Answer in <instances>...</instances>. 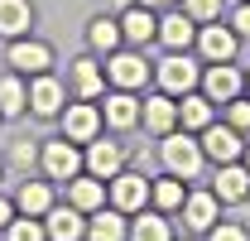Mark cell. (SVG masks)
I'll use <instances>...</instances> for the list:
<instances>
[{"label": "cell", "instance_id": "1", "mask_svg": "<svg viewBox=\"0 0 250 241\" xmlns=\"http://www.w3.org/2000/svg\"><path fill=\"white\" fill-rule=\"evenodd\" d=\"M159 159H164V169H168L173 179H183V183H192L197 174H202V164H207L202 140H197L192 130H168L164 145H159Z\"/></svg>", "mask_w": 250, "mask_h": 241}, {"label": "cell", "instance_id": "2", "mask_svg": "<svg viewBox=\"0 0 250 241\" xmlns=\"http://www.w3.org/2000/svg\"><path fill=\"white\" fill-rule=\"evenodd\" d=\"M154 82L168 96H188L202 87V63L192 53H164V63H154Z\"/></svg>", "mask_w": 250, "mask_h": 241}, {"label": "cell", "instance_id": "3", "mask_svg": "<svg viewBox=\"0 0 250 241\" xmlns=\"http://www.w3.org/2000/svg\"><path fill=\"white\" fill-rule=\"evenodd\" d=\"M39 164H43V174L53 183H67V179H77L82 169H87V159H82V150L62 135V140H43L39 145Z\"/></svg>", "mask_w": 250, "mask_h": 241}, {"label": "cell", "instance_id": "4", "mask_svg": "<svg viewBox=\"0 0 250 241\" xmlns=\"http://www.w3.org/2000/svg\"><path fill=\"white\" fill-rule=\"evenodd\" d=\"M154 77V68L145 63V53H135V48H116V53H106V82L111 87H125V92H140L145 82Z\"/></svg>", "mask_w": 250, "mask_h": 241}, {"label": "cell", "instance_id": "5", "mask_svg": "<svg viewBox=\"0 0 250 241\" xmlns=\"http://www.w3.org/2000/svg\"><path fill=\"white\" fill-rule=\"evenodd\" d=\"M197 92H202L207 101L226 106L231 96H241V92H246V72H241L236 63H207V68H202V87H197Z\"/></svg>", "mask_w": 250, "mask_h": 241}, {"label": "cell", "instance_id": "6", "mask_svg": "<svg viewBox=\"0 0 250 241\" xmlns=\"http://www.w3.org/2000/svg\"><path fill=\"white\" fill-rule=\"evenodd\" d=\"M149 188H154V179H145V174H130V169H121L116 179L106 183V198H111V208H121L125 217L140 208H149Z\"/></svg>", "mask_w": 250, "mask_h": 241}, {"label": "cell", "instance_id": "7", "mask_svg": "<svg viewBox=\"0 0 250 241\" xmlns=\"http://www.w3.org/2000/svg\"><path fill=\"white\" fill-rule=\"evenodd\" d=\"M197 53H202L207 63H236V53H241V34L231 29V24H221V20L197 24Z\"/></svg>", "mask_w": 250, "mask_h": 241}, {"label": "cell", "instance_id": "8", "mask_svg": "<svg viewBox=\"0 0 250 241\" xmlns=\"http://www.w3.org/2000/svg\"><path fill=\"white\" fill-rule=\"evenodd\" d=\"M197 140H202V154H207L212 164H236V159L246 154L241 130H236V125H226V120H212V125L197 135Z\"/></svg>", "mask_w": 250, "mask_h": 241}, {"label": "cell", "instance_id": "9", "mask_svg": "<svg viewBox=\"0 0 250 241\" xmlns=\"http://www.w3.org/2000/svg\"><path fill=\"white\" fill-rule=\"evenodd\" d=\"M101 106L92 101H77V106H62V135L72 140V145H92L96 135H101Z\"/></svg>", "mask_w": 250, "mask_h": 241}, {"label": "cell", "instance_id": "10", "mask_svg": "<svg viewBox=\"0 0 250 241\" xmlns=\"http://www.w3.org/2000/svg\"><path fill=\"white\" fill-rule=\"evenodd\" d=\"M159 44H164L168 53H188V48L197 44V20L188 15L183 5H178V10H164V20H159Z\"/></svg>", "mask_w": 250, "mask_h": 241}, {"label": "cell", "instance_id": "11", "mask_svg": "<svg viewBox=\"0 0 250 241\" xmlns=\"http://www.w3.org/2000/svg\"><path fill=\"white\" fill-rule=\"evenodd\" d=\"M183 227L188 232H212V227H217L221 222V198L217 193H212V188H197V193H188L183 198Z\"/></svg>", "mask_w": 250, "mask_h": 241}, {"label": "cell", "instance_id": "12", "mask_svg": "<svg viewBox=\"0 0 250 241\" xmlns=\"http://www.w3.org/2000/svg\"><path fill=\"white\" fill-rule=\"evenodd\" d=\"M140 125L149 130V135H168V130H178V96H168V92H154V96H145V106H140Z\"/></svg>", "mask_w": 250, "mask_h": 241}, {"label": "cell", "instance_id": "13", "mask_svg": "<svg viewBox=\"0 0 250 241\" xmlns=\"http://www.w3.org/2000/svg\"><path fill=\"white\" fill-rule=\"evenodd\" d=\"M82 159H87V174H96L101 183H111V179L125 169V145H116V140H101V135H96L92 145L82 150Z\"/></svg>", "mask_w": 250, "mask_h": 241}, {"label": "cell", "instance_id": "14", "mask_svg": "<svg viewBox=\"0 0 250 241\" xmlns=\"http://www.w3.org/2000/svg\"><path fill=\"white\" fill-rule=\"evenodd\" d=\"M212 193L221 198V208H236L250 198V169L236 159V164H217V179H212Z\"/></svg>", "mask_w": 250, "mask_h": 241}, {"label": "cell", "instance_id": "15", "mask_svg": "<svg viewBox=\"0 0 250 241\" xmlns=\"http://www.w3.org/2000/svg\"><path fill=\"white\" fill-rule=\"evenodd\" d=\"M121 34H125V44L130 48H145V44H154L159 39V20H154V10L149 5H130V10H121Z\"/></svg>", "mask_w": 250, "mask_h": 241}, {"label": "cell", "instance_id": "16", "mask_svg": "<svg viewBox=\"0 0 250 241\" xmlns=\"http://www.w3.org/2000/svg\"><path fill=\"white\" fill-rule=\"evenodd\" d=\"M10 68H15V72L39 77V72H48V68H53V48H48V44H39V39H24V34H20V39L10 44Z\"/></svg>", "mask_w": 250, "mask_h": 241}, {"label": "cell", "instance_id": "17", "mask_svg": "<svg viewBox=\"0 0 250 241\" xmlns=\"http://www.w3.org/2000/svg\"><path fill=\"white\" fill-rule=\"evenodd\" d=\"M140 96L135 92H125V87H116V92H106V106H101V120L111 125V130H135L140 125Z\"/></svg>", "mask_w": 250, "mask_h": 241}, {"label": "cell", "instance_id": "18", "mask_svg": "<svg viewBox=\"0 0 250 241\" xmlns=\"http://www.w3.org/2000/svg\"><path fill=\"white\" fill-rule=\"evenodd\" d=\"M43 227H48V241H82L87 237V212L72 208V203L67 208L53 203V208L43 212Z\"/></svg>", "mask_w": 250, "mask_h": 241}, {"label": "cell", "instance_id": "19", "mask_svg": "<svg viewBox=\"0 0 250 241\" xmlns=\"http://www.w3.org/2000/svg\"><path fill=\"white\" fill-rule=\"evenodd\" d=\"M29 111L34 116H62V82L53 77V72H39L29 82Z\"/></svg>", "mask_w": 250, "mask_h": 241}, {"label": "cell", "instance_id": "20", "mask_svg": "<svg viewBox=\"0 0 250 241\" xmlns=\"http://www.w3.org/2000/svg\"><path fill=\"white\" fill-rule=\"evenodd\" d=\"M87 241H130V222L121 208H96L87 212Z\"/></svg>", "mask_w": 250, "mask_h": 241}, {"label": "cell", "instance_id": "21", "mask_svg": "<svg viewBox=\"0 0 250 241\" xmlns=\"http://www.w3.org/2000/svg\"><path fill=\"white\" fill-rule=\"evenodd\" d=\"M212 120H217V101H207L202 92H188V96H178V125H183V130L202 135Z\"/></svg>", "mask_w": 250, "mask_h": 241}, {"label": "cell", "instance_id": "22", "mask_svg": "<svg viewBox=\"0 0 250 241\" xmlns=\"http://www.w3.org/2000/svg\"><path fill=\"white\" fill-rule=\"evenodd\" d=\"M67 203L72 208H82V212H96V208H106V183L96 179V174H77V179H67Z\"/></svg>", "mask_w": 250, "mask_h": 241}, {"label": "cell", "instance_id": "23", "mask_svg": "<svg viewBox=\"0 0 250 241\" xmlns=\"http://www.w3.org/2000/svg\"><path fill=\"white\" fill-rule=\"evenodd\" d=\"M130 241H173V222L159 208H140L130 222Z\"/></svg>", "mask_w": 250, "mask_h": 241}, {"label": "cell", "instance_id": "24", "mask_svg": "<svg viewBox=\"0 0 250 241\" xmlns=\"http://www.w3.org/2000/svg\"><path fill=\"white\" fill-rule=\"evenodd\" d=\"M87 44H92V53H116V48L125 44L121 15H96L92 24H87Z\"/></svg>", "mask_w": 250, "mask_h": 241}, {"label": "cell", "instance_id": "25", "mask_svg": "<svg viewBox=\"0 0 250 241\" xmlns=\"http://www.w3.org/2000/svg\"><path fill=\"white\" fill-rule=\"evenodd\" d=\"M72 87H77L82 101H96V96L106 92V68H101L96 58H77L72 63Z\"/></svg>", "mask_w": 250, "mask_h": 241}, {"label": "cell", "instance_id": "26", "mask_svg": "<svg viewBox=\"0 0 250 241\" xmlns=\"http://www.w3.org/2000/svg\"><path fill=\"white\" fill-rule=\"evenodd\" d=\"M29 111V87H24V77L20 72H10V77H0V120H15Z\"/></svg>", "mask_w": 250, "mask_h": 241}, {"label": "cell", "instance_id": "27", "mask_svg": "<svg viewBox=\"0 0 250 241\" xmlns=\"http://www.w3.org/2000/svg\"><path fill=\"white\" fill-rule=\"evenodd\" d=\"M15 208L24 212V217H43V212L53 208V183L24 179V183H20V193H15Z\"/></svg>", "mask_w": 250, "mask_h": 241}, {"label": "cell", "instance_id": "28", "mask_svg": "<svg viewBox=\"0 0 250 241\" xmlns=\"http://www.w3.org/2000/svg\"><path fill=\"white\" fill-rule=\"evenodd\" d=\"M29 24H34V5L29 0H0V34H5V39L29 34Z\"/></svg>", "mask_w": 250, "mask_h": 241}, {"label": "cell", "instance_id": "29", "mask_svg": "<svg viewBox=\"0 0 250 241\" xmlns=\"http://www.w3.org/2000/svg\"><path fill=\"white\" fill-rule=\"evenodd\" d=\"M183 198H188V188H183V179H173V174H168V179H154V188H149V208L168 212V217L183 208Z\"/></svg>", "mask_w": 250, "mask_h": 241}, {"label": "cell", "instance_id": "30", "mask_svg": "<svg viewBox=\"0 0 250 241\" xmlns=\"http://www.w3.org/2000/svg\"><path fill=\"white\" fill-rule=\"evenodd\" d=\"M5 241H48V227H43V217H24V212H15V222L5 227Z\"/></svg>", "mask_w": 250, "mask_h": 241}, {"label": "cell", "instance_id": "31", "mask_svg": "<svg viewBox=\"0 0 250 241\" xmlns=\"http://www.w3.org/2000/svg\"><path fill=\"white\" fill-rule=\"evenodd\" d=\"M221 120H226V125H236L241 135L250 130V96H246V92H241V96H231V101L221 106Z\"/></svg>", "mask_w": 250, "mask_h": 241}, {"label": "cell", "instance_id": "32", "mask_svg": "<svg viewBox=\"0 0 250 241\" xmlns=\"http://www.w3.org/2000/svg\"><path fill=\"white\" fill-rule=\"evenodd\" d=\"M178 5H183L197 24H212V20H221V5L226 0H178Z\"/></svg>", "mask_w": 250, "mask_h": 241}, {"label": "cell", "instance_id": "33", "mask_svg": "<svg viewBox=\"0 0 250 241\" xmlns=\"http://www.w3.org/2000/svg\"><path fill=\"white\" fill-rule=\"evenodd\" d=\"M207 241H250V232L241 222H217V227L207 232Z\"/></svg>", "mask_w": 250, "mask_h": 241}, {"label": "cell", "instance_id": "34", "mask_svg": "<svg viewBox=\"0 0 250 241\" xmlns=\"http://www.w3.org/2000/svg\"><path fill=\"white\" fill-rule=\"evenodd\" d=\"M34 164H39V145H34V140H20V145H15V169L29 174Z\"/></svg>", "mask_w": 250, "mask_h": 241}, {"label": "cell", "instance_id": "35", "mask_svg": "<svg viewBox=\"0 0 250 241\" xmlns=\"http://www.w3.org/2000/svg\"><path fill=\"white\" fill-rule=\"evenodd\" d=\"M226 24L241 34V39H250V0H241V5L231 10V20H226Z\"/></svg>", "mask_w": 250, "mask_h": 241}, {"label": "cell", "instance_id": "36", "mask_svg": "<svg viewBox=\"0 0 250 241\" xmlns=\"http://www.w3.org/2000/svg\"><path fill=\"white\" fill-rule=\"evenodd\" d=\"M15 212H20V208H15V203H10V198H0V232H5V227H10V222H15Z\"/></svg>", "mask_w": 250, "mask_h": 241}, {"label": "cell", "instance_id": "37", "mask_svg": "<svg viewBox=\"0 0 250 241\" xmlns=\"http://www.w3.org/2000/svg\"><path fill=\"white\" fill-rule=\"evenodd\" d=\"M140 5H149V10H173L178 0H140Z\"/></svg>", "mask_w": 250, "mask_h": 241}, {"label": "cell", "instance_id": "38", "mask_svg": "<svg viewBox=\"0 0 250 241\" xmlns=\"http://www.w3.org/2000/svg\"><path fill=\"white\" fill-rule=\"evenodd\" d=\"M130 5H135V0H111V10H116V15H121V10H130Z\"/></svg>", "mask_w": 250, "mask_h": 241}, {"label": "cell", "instance_id": "39", "mask_svg": "<svg viewBox=\"0 0 250 241\" xmlns=\"http://www.w3.org/2000/svg\"><path fill=\"white\" fill-rule=\"evenodd\" d=\"M241 164H246V169H250V145H246V154H241Z\"/></svg>", "mask_w": 250, "mask_h": 241}, {"label": "cell", "instance_id": "40", "mask_svg": "<svg viewBox=\"0 0 250 241\" xmlns=\"http://www.w3.org/2000/svg\"><path fill=\"white\" fill-rule=\"evenodd\" d=\"M246 96H250V72H246Z\"/></svg>", "mask_w": 250, "mask_h": 241}]
</instances>
